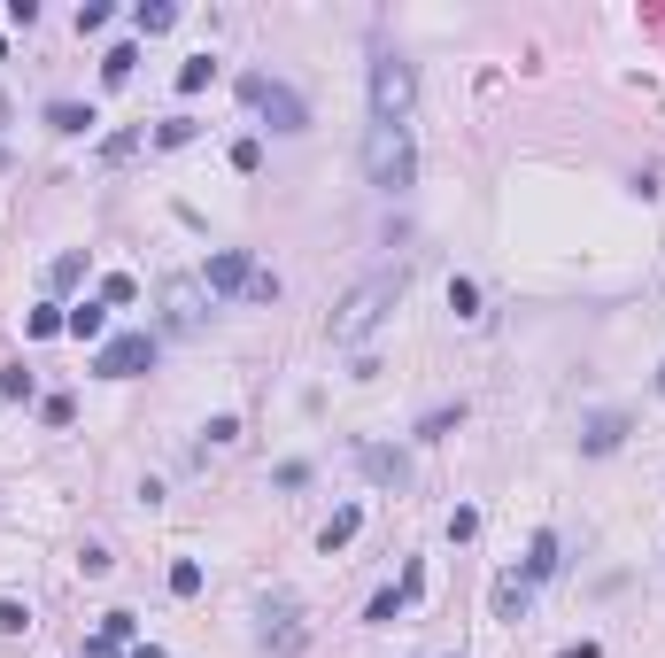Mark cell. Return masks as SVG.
<instances>
[{
  "instance_id": "22",
  "label": "cell",
  "mask_w": 665,
  "mask_h": 658,
  "mask_svg": "<svg viewBox=\"0 0 665 658\" xmlns=\"http://www.w3.org/2000/svg\"><path fill=\"white\" fill-rule=\"evenodd\" d=\"M209 70H217V62H209V55L178 62V93H202V86H209Z\"/></svg>"
},
{
  "instance_id": "10",
  "label": "cell",
  "mask_w": 665,
  "mask_h": 658,
  "mask_svg": "<svg viewBox=\"0 0 665 658\" xmlns=\"http://www.w3.org/2000/svg\"><path fill=\"white\" fill-rule=\"evenodd\" d=\"M356 465H364L372 480H387V488H403V480H410V465L395 457V449H379V442H356Z\"/></svg>"
},
{
  "instance_id": "25",
  "label": "cell",
  "mask_w": 665,
  "mask_h": 658,
  "mask_svg": "<svg viewBox=\"0 0 665 658\" xmlns=\"http://www.w3.org/2000/svg\"><path fill=\"white\" fill-rule=\"evenodd\" d=\"M0 395H8V403H31V372H24V364H8V372H0Z\"/></svg>"
},
{
  "instance_id": "36",
  "label": "cell",
  "mask_w": 665,
  "mask_h": 658,
  "mask_svg": "<svg viewBox=\"0 0 665 658\" xmlns=\"http://www.w3.org/2000/svg\"><path fill=\"white\" fill-rule=\"evenodd\" d=\"M658 395H665V364H658Z\"/></svg>"
},
{
  "instance_id": "21",
  "label": "cell",
  "mask_w": 665,
  "mask_h": 658,
  "mask_svg": "<svg viewBox=\"0 0 665 658\" xmlns=\"http://www.w3.org/2000/svg\"><path fill=\"white\" fill-rule=\"evenodd\" d=\"M171 597H202V566H194V558L171 566Z\"/></svg>"
},
{
  "instance_id": "23",
  "label": "cell",
  "mask_w": 665,
  "mask_h": 658,
  "mask_svg": "<svg viewBox=\"0 0 665 658\" xmlns=\"http://www.w3.org/2000/svg\"><path fill=\"white\" fill-rule=\"evenodd\" d=\"M449 310H457V318H480V287H472V279H449Z\"/></svg>"
},
{
  "instance_id": "4",
  "label": "cell",
  "mask_w": 665,
  "mask_h": 658,
  "mask_svg": "<svg viewBox=\"0 0 665 658\" xmlns=\"http://www.w3.org/2000/svg\"><path fill=\"white\" fill-rule=\"evenodd\" d=\"M410 101H418V70L395 47H379L372 55V124H410Z\"/></svg>"
},
{
  "instance_id": "11",
  "label": "cell",
  "mask_w": 665,
  "mask_h": 658,
  "mask_svg": "<svg viewBox=\"0 0 665 658\" xmlns=\"http://www.w3.org/2000/svg\"><path fill=\"white\" fill-rule=\"evenodd\" d=\"M526 597H534V581H526V573H503V581H495V620H519L526 612Z\"/></svg>"
},
{
  "instance_id": "33",
  "label": "cell",
  "mask_w": 665,
  "mask_h": 658,
  "mask_svg": "<svg viewBox=\"0 0 665 658\" xmlns=\"http://www.w3.org/2000/svg\"><path fill=\"white\" fill-rule=\"evenodd\" d=\"M86 658H124V651H116L109 635H93V643H86Z\"/></svg>"
},
{
  "instance_id": "27",
  "label": "cell",
  "mask_w": 665,
  "mask_h": 658,
  "mask_svg": "<svg viewBox=\"0 0 665 658\" xmlns=\"http://www.w3.org/2000/svg\"><path fill=\"white\" fill-rule=\"evenodd\" d=\"M132 628H140V620H132V612H109V620H101V635H109L116 651H124V643H132Z\"/></svg>"
},
{
  "instance_id": "32",
  "label": "cell",
  "mask_w": 665,
  "mask_h": 658,
  "mask_svg": "<svg viewBox=\"0 0 665 658\" xmlns=\"http://www.w3.org/2000/svg\"><path fill=\"white\" fill-rule=\"evenodd\" d=\"M0 628H8V635H16V628H31V612H24V604H0Z\"/></svg>"
},
{
  "instance_id": "5",
  "label": "cell",
  "mask_w": 665,
  "mask_h": 658,
  "mask_svg": "<svg viewBox=\"0 0 665 658\" xmlns=\"http://www.w3.org/2000/svg\"><path fill=\"white\" fill-rule=\"evenodd\" d=\"M93 372L101 380H140V372H155V333H116V341H101Z\"/></svg>"
},
{
  "instance_id": "15",
  "label": "cell",
  "mask_w": 665,
  "mask_h": 658,
  "mask_svg": "<svg viewBox=\"0 0 665 658\" xmlns=\"http://www.w3.org/2000/svg\"><path fill=\"white\" fill-rule=\"evenodd\" d=\"M47 124H55V132H93V109H78V101H55V109H47Z\"/></svg>"
},
{
  "instance_id": "26",
  "label": "cell",
  "mask_w": 665,
  "mask_h": 658,
  "mask_svg": "<svg viewBox=\"0 0 665 658\" xmlns=\"http://www.w3.org/2000/svg\"><path fill=\"white\" fill-rule=\"evenodd\" d=\"M140 295V279H124V271H109V279H101V302H132Z\"/></svg>"
},
{
  "instance_id": "3",
  "label": "cell",
  "mask_w": 665,
  "mask_h": 658,
  "mask_svg": "<svg viewBox=\"0 0 665 658\" xmlns=\"http://www.w3.org/2000/svg\"><path fill=\"white\" fill-rule=\"evenodd\" d=\"M240 93H248V109H256L271 132H287V140H294V132H310V101H302L287 78H271V70H248V78H240Z\"/></svg>"
},
{
  "instance_id": "6",
  "label": "cell",
  "mask_w": 665,
  "mask_h": 658,
  "mask_svg": "<svg viewBox=\"0 0 665 658\" xmlns=\"http://www.w3.org/2000/svg\"><path fill=\"white\" fill-rule=\"evenodd\" d=\"M302 643H310V628H302V604H294V597H263V651L294 658Z\"/></svg>"
},
{
  "instance_id": "29",
  "label": "cell",
  "mask_w": 665,
  "mask_h": 658,
  "mask_svg": "<svg viewBox=\"0 0 665 658\" xmlns=\"http://www.w3.org/2000/svg\"><path fill=\"white\" fill-rule=\"evenodd\" d=\"M480 535V511H449V542H472Z\"/></svg>"
},
{
  "instance_id": "17",
  "label": "cell",
  "mask_w": 665,
  "mask_h": 658,
  "mask_svg": "<svg viewBox=\"0 0 665 658\" xmlns=\"http://www.w3.org/2000/svg\"><path fill=\"white\" fill-rule=\"evenodd\" d=\"M132 24L155 39V31H171V24H178V8H171V0H155V8H147V0H140V8H132Z\"/></svg>"
},
{
  "instance_id": "12",
  "label": "cell",
  "mask_w": 665,
  "mask_h": 658,
  "mask_svg": "<svg viewBox=\"0 0 665 658\" xmlns=\"http://www.w3.org/2000/svg\"><path fill=\"white\" fill-rule=\"evenodd\" d=\"M62 333H78V341H101V333H109V302H78V310H62Z\"/></svg>"
},
{
  "instance_id": "30",
  "label": "cell",
  "mask_w": 665,
  "mask_h": 658,
  "mask_svg": "<svg viewBox=\"0 0 665 658\" xmlns=\"http://www.w3.org/2000/svg\"><path fill=\"white\" fill-rule=\"evenodd\" d=\"M395 612H403V589H379V597H372V612H364V620H395Z\"/></svg>"
},
{
  "instance_id": "14",
  "label": "cell",
  "mask_w": 665,
  "mask_h": 658,
  "mask_svg": "<svg viewBox=\"0 0 665 658\" xmlns=\"http://www.w3.org/2000/svg\"><path fill=\"white\" fill-rule=\"evenodd\" d=\"M356 527H364V504H341L333 519H325V535H318V542H325V550H341V542L356 535Z\"/></svg>"
},
{
  "instance_id": "13",
  "label": "cell",
  "mask_w": 665,
  "mask_h": 658,
  "mask_svg": "<svg viewBox=\"0 0 665 658\" xmlns=\"http://www.w3.org/2000/svg\"><path fill=\"white\" fill-rule=\"evenodd\" d=\"M557 566H565V558H557V535H550V527H542V535L526 542V581H550Z\"/></svg>"
},
{
  "instance_id": "31",
  "label": "cell",
  "mask_w": 665,
  "mask_h": 658,
  "mask_svg": "<svg viewBox=\"0 0 665 658\" xmlns=\"http://www.w3.org/2000/svg\"><path fill=\"white\" fill-rule=\"evenodd\" d=\"M202 434H209V442H240V419H232V411H217V419H209Z\"/></svg>"
},
{
  "instance_id": "9",
  "label": "cell",
  "mask_w": 665,
  "mask_h": 658,
  "mask_svg": "<svg viewBox=\"0 0 665 658\" xmlns=\"http://www.w3.org/2000/svg\"><path fill=\"white\" fill-rule=\"evenodd\" d=\"M627 442V411H588L580 419V457H611Z\"/></svg>"
},
{
  "instance_id": "7",
  "label": "cell",
  "mask_w": 665,
  "mask_h": 658,
  "mask_svg": "<svg viewBox=\"0 0 665 658\" xmlns=\"http://www.w3.org/2000/svg\"><path fill=\"white\" fill-rule=\"evenodd\" d=\"M209 302H217V295H209L202 279H163V326H171V333H194L209 318Z\"/></svg>"
},
{
  "instance_id": "1",
  "label": "cell",
  "mask_w": 665,
  "mask_h": 658,
  "mask_svg": "<svg viewBox=\"0 0 665 658\" xmlns=\"http://www.w3.org/2000/svg\"><path fill=\"white\" fill-rule=\"evenodd\" d=\"M403 287H410V271L395 264V271H372V279H356V287H348L341 302H333V341H341V349H356V341H372L379 326H387V310H395V302H403Z\"/></svg>"
},
{
  "instance_id": "35",
  "label": "cell",
  "mask_w": 665,
  "mask_h": 658,
  "mask_svg": "<svg viewBox=\"0 0 665 658\" xmlns=\"http://www.w3.org/2000/svg\"><path fill=\"white\" fill-rule=\"evenodd\" d=\"M132 658H171V651H155V643H140V651H132Z\"/></svg>"
},
{
  "instance_id": "16",
  "label": "cell",
  "mask_w": 665,
  "mask_h": 658,
  "mask_svg": "<svg viewBox=\"0 0 665 658\" xmlns=\"http://www.w3.org/2000/svg\"><path fill=\"white\" fill-rule=\"evenodd\" d=\"M47 279H55V287H78V279H86V248H62L55 264H47Z\"/></svg>"
},
{
  "instance_id": "24",
  "label": "cell",
  "mask_w": 665,
  "mask_h": 658,
  "mask_svg": "<svg viewBox=\"0 0 665 658\" xmlns=\"http://www.w3.org/2000/svg\"><path fill=\"white\" fill-rule=\"evenodd\" d=\"M24 333H31V341H55V333H62V310H55V302H47V310H31Z\"/></svg>"
},
{
  "instance_id": "20",
  "label": "cell",
  "mask_w": 665,
  "mask_h": 658,
  "mask_svg": "<svg viewBox=\"0 0 665 658\" xmlns=\"http://www.w3.org/2000/svg\"><path fill=\"white\" fill-rule=\"evenodd\" d=\"M194 140V117H163L155 124V148H186Z\"/></svg>"
},
{
  "instance_id": "34",
  "label": "cell",
  "mask_w": 665,
  "mask_h": 658,
  "mask_svg": "<svg viewBox=\"0 0 665 658\" xmlns=\"http://www.w3.org/2000/svg\"><path fill=\"white\" fill-rule=\"evenodd\" d=\"M557 658H596V643H565V651H557Z\"/></svg>"
},
{
  "instance_id": "18",
  "label": "cell",
  "mask_w": 665,
  "mask_h": 658,
  "mask_svg": "<svg viewBox=\"0 0 665 658\" xmlns=\"http://www.w3.org/2000/svg\"><path fill=\"white\" fill-rule=\"evenodd\" d=\"M457 419H464V403H441V411H426V419H418V442H441Z\"/></svg>"
},
{
  "instance_id": "8",
  "label": "cell",
  "mask_w": 665,
  "mask_h": 658,
  "mask_svg": "<svg viewBox=\"0 0 665 658\" xmlns=\"http://www.w3.org/2000/svg\"><path fill=\"white\" fill-rule=\"evenodd\" d=\"M248 279H256V264H248V248H217L202 271V287L209 295H248Z\"/></svg>"
},
{
  "instance_id": "2",
  "label": "cell",
  "mask_w": 665,
  "mask_h": 658,
  "mask_svg": "<svg viewBox=\"0 0 665 658\" xmlns=\"http://www.w3.org/2000/svg\"><path fill=\"white\" fill-rule=\"evenodd\" d=\"M364 179H372L379 194H410V186H418L410 124H364Z\"/></svg>"
},
{
  "instance_id": "28",
  "label": "cell",
  "mask_w": 665,
  "mask_h": 658,
  "mask_svg": "<svg viewBox=\"0 0 665 658\" xmlns=\"http://www.w3.org/2000/svg\"><path fill=\"white\" fill-rule=\"evenodd\" d=\"M70 411H78L70 395H47V403H39V419H47V426H70Z\"/></svg>"
},
{
  "instance_id": "19",
  "label": "cell",
  "mask_w": 665,
  "mask_h": 658,
  "mask_svg": "<svg viewBox=\"0 0 665 658\" xmlns=\"http://www.w3.org/2000/svg\"><path fill=\"white\" fill-rule=\"evenodd\" d=\"M132 62H140V47H109V55H101V78L124 86V78H132Z\"/></svg>"
}]
</instances>
